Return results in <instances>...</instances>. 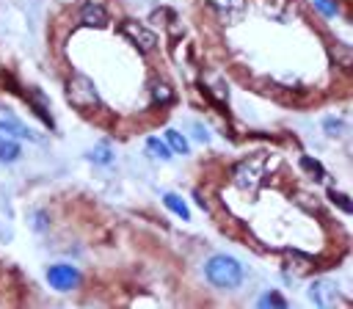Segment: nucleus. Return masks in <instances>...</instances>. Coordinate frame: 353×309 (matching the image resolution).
Wrapping results in <instances>:
<instances>
[{
	"mask_svg": "<svg viewBox=\"0 0 353 309\" xmlns=\"http://www.w3.org/2000/svg\"><path fill=\"white\" fill-rule=\"evenodd\" d=\"M146 152H149L152 157H157V160H171L168 143H163V141H157V138H149V141H146Z\"/></svg>",
	"mask_w": 353,
	"mask_h": 309,
	"instance_id": "dca6fc26",
	"label": "nucleus"
},
{
	"mask_svg": "<svg viewBox=\"0 0 353 309\" xmlns=\"http://www.w3.org/2000/svg\"><path fill=\"white\" fill-rule=\"evenodd\" d=\"M268 177H270V166H268V157H265V154L245 157V160H240V163L234 166V171H232V182H234V188L248 190V193L259 190V188L265 185Z\"/></svg>",
	"mask_w": 353,
	"mask_h": 309,
	"instance_id": "f03ea898",
	"label": "nucleus"
},
{
	"mask_svg": "<svg viewBox=\"0 0 353 309\" xmlns=\"http://www.w3.org/2000/svg\"><path fill=\"white\" fill-rule=\"evenodd\" d=\"M287 265L292 268L295 276H303V273L314 270V262H312L306 254H301V251H290V254H287Z\"/></svg>",
	"mask_w": 353,
	"mask_h": 309,
	"instance_id": "9b49d317",
	"label": "nucleus"
},
{
	"mask_svg": "<svg viewBox=\"0 0 353 309\" xmlns=\"http://www.w3.org/2000/svg\"><path fill=\"white\" fill-rule=\"evenodd\" d=\"M110 157H113V152H110V146H108V143H97V146H94V152H91V160H94V163H99V166H108V163H110Z\"/></svg>",
	"mask_w": 353,
	"mask_h": 309,
	"instance_id": "a211bd4d",
	"label": "nucleus"
},
{
	"mask_svg": "<svg viewBox=\"0 0 353 309\" xmlns=\"http://www.w3.org/2000/svg\"><path fill=\"white\" fill-rule=\"evenodd\" d=\"M259 306H279V309H281V306H287V301H284L279 292L270 290V292H265V295L259 298Z\"/></svg>",
	"mask_w": 353,
	"mask_h": 309,
	"instance_id": "6ab92c4d",
	"label": "nucleus"
},
{
	"mask_svg": "<svg viewBox=\"0 0 353 309\" xmlns=\"http://www.w3.org/2000/svg\"><path fill=\"white\" fill-rule=\"evenodd\" d=\"M152 99L157 105H168V102H174V88L168 83H163V80H154L152 83Z\"/></svg>",
	"mask_w": 353,
	"mask_h": 309,
	"instance_id": "ddd939ff",
	"label": "nucleus"
},
{
	"mask_svg": "<svg viewBox=\"0 0 353 309\" xmlns=\"http://www.w3.org/2000/svg\"><path fill=\"white\" fill-rule=\"evenodd\" d=\"M301 166H303L309 174H314V177H317V182H328V174L323 171V166H320L314 157H306V154H303V157H301Z\"/></svg>",
	"mask_w": 353,
	"mask_h": 309,
	"instance_id": "f3484780",
	"label": "nucleus"
},
{
	"mask_svg": "<svg viewBox=\"0 0 353 309\" xmlns=\"http://www.w3.org/2000/svg\"><path fill=\"white\" fill-rule=\"evenodd\" d=\"M36 229H39V232L44 229V215H36Z\"/></svg>",
	"mask_w": 353,
	"mask_h": 309,
	"instance_id": "393cba45",
	"label": "nucleus"
},
{
	"mask_svg": "<svg viewBox=\"0 0 353 309\" xmlns=\"http://www.w3.org/2000/svg\"><path fill=\"white\" fill-rule=\"evenodd\" d=\"M331 52H339V63H342V69L350 66V47H347V44H336Z\"/></svg>",
	"mask_w": 353,
	"mask_h": 309,
	"instance_id": "4be33fe9",
	"label": "nucleus"
},
{
	"mask_svg": "<svg viewBox=\"0 0 353 309\" xmlns=\"http://www.w3.org/2000/svg\"><path fill=\"white\" fill-rule=\"evenodd\" d=\"M328 196H331V201H336V207H339L342 212H350V210H353V207H350V199H347L345 193H336V190H331Z\"/></svg>",
	"mask_w": 353,
	"mask_h": 309,
	"instance_id": "aec40b11",
	"label": "nucleus"
},
{
	"mask_svg": "<svg viewBox=\"0 0 353 309\" xmlns=\"http://www.w3.org/2000/svg\"><path fill=\"white\" fill-rule=\"evenodd\" d=\"M121 33H124L141 52H152V50L157 47V36H154L146 25H141V22H135V19H124V22H121Z\"/></svg>",
	"mask_w": 353,
	"mask_h": 309,
	"instance_id": "20e7f679",
	"label": "nucleus"
},
{
	"mask_svg": "<svg viewBox=\"0 0 353 309\" xmlns=\"http://www.w3.org/2000/svg\"><path fill=\"white\" fill-rule=\"evenodd\" d=\"M163 204H165L171 212H176L182 221H188V218H190V212H188V204L182 201V196H179V193H165V196H163Z\"/></svg>",
	"mask_w": 353,
	"mask_h": 309,
	"instance_id": "4468645a",
	"label": "nucleus"
},
{
	"mask_svg": "<svg viewBox=\"0 0 353 309\" xmlns=\"http://www.w3.org/2000/svg\"><path fill=\"white\" fill-rule=\"evenodd\" d=\"M325 130L328 132H336V130H342V121L339 119H325Z\"/></svg>",
	"mask_w": 353,
	"mask_h": 309,
	"instance_id": "5701e85b",
	"label": "nucleus"
},
{
	"mask_svg": "<svg viewBox=\"0 0 353 309\" xmlns=\"http://www.w3.org/2000/svg\"><path fill=\"white\" fill-rule=\"evenodd\" d=\"M190 127H193V132H196V138H199L201 143H207V138H210V135H207V130H204V127H199V124H190Z\"/></svg>",
	"mask_w": 353,
	"mask_h": 309,
	"instance_id": "b1692460",
	"label": "nucleus"
},
{
	"mask_svg": "<svg viewBox=\"0 0 353 309\" xmlns=\"http://www.w3.org/2000/svg\"><path fill=\"white\" fill-rule=\"evenodd\" d=\"M66 102L77 110H94L99 108V94L97 86L85 74H72L66 80Z\"/></svg>",
	"mask_w": 353,
	"mask_h": 309,
	"instance_id": "7ed1b4c3",
	"label": "nucleus"
},
{
	"mask_svg": "<svg viewBox=\"0 0 353 309\" xmlns=\"http://www.w3.org/2000/svg\"><path fill=\"white\" fill-rule=\"evenodd\" d=\"M0 135H8V138H30L36 141V135L11 113H0Z\"/></svg>",
	"mask_w": 353,
	"mask_h": 309,
	"instance_id": "6e6552de",
	"label": "nucleus"
},
{
	"mask_svg": "<svg viewBox=\"0 0 353 309\" xmlns=\"http://www.w3.org/2000/svg\"><path fill=\"white\" fill-rule=\"evenodd\" d=\"M259 11L273 22H287L295 11L292 0H259Z\"/></svg>",
	"mask_w": 353,
	"mask_h": 309,
	"instance_id": "0eeeda50",
	"label": "nucleus"
},
{
	"mask_svg": "<svg viewBox=\"0 0 353 309\" xmlns=\"http://www.w3.org/2000/svg\"><path fill=\"white\" fill-rule=\"evenodd\" d=\"M80 19H83V25H88V28H108V11H105L99 3H85V6L80 8Z\"/></svg>",
	"mask_w": 353,
	"mask_h": 309,
	"instance_id": "9d476101",
	"label": "nucleus"
},
{
	"mask_svg": "<svg viewBox=\"0 0 353 309\" xmlns=\"http://www.w3.org/2000/svg\"><path fill=\"white\" fill-rule=\"evenodd\" d=\"M204 276L210 279L212 287L234 290V287H240V281H243V265H240L234 257H229V254H215V257L207 259Z\"/></svg>",
	"mask_w": 353,
	"mask_h": 309,
	"instance_id": "f257e3e1",
	"label": "nucleus"
},
{
	"mask_svg": "<svg viewBox=\"0 0 353 309\" xmlns=\"http://www.w3.org/2000/svg\"><path fill=\"white\" fill-rule=\"evenodd\" d=\"M165 143H168L171 152L188 154V141H185V135H182L179 130H168V132H165Z\"/></svg>",
	"mask_w": 353,
	"mask_h": 309,
	"instance_id": "2eb2a0df",
	"label": "nucleus"
},
{
	"mask_svg": "<svg viewBox=\"0 0 353 309\" xmlns=\"http://www.w3.org/2000/svg\"><path fill=\"white\" fill-rule=\"evenodd\" d=\"M210 6L218 11L221 19L226 22H237L245 14V0H210Z\"/></svg>",
	"mask_w": 353,
	"mask_h": 309,
	"instance_id": "1a4fd4ad",
	"label": "nucleus"
},
{
	"mask_svg": "<svg viewBox=\"0 0 353 309\" xmlns=\"http://www.w3.org/2000/svg\"><path fill=\"white\" fill-rule=\"evenodd\" d=\"M19 157V143L8 135H0V163H14Z\"/></svg>",
	"mask_w": 353,
	"mask_h": 309,
	"instance_id": "f8f14e48",
	"label": "nucleus"
},
{
	"mask_svg": "<svg viewBox=\"0 0 353 309\" xmlns=\"http://www.w3.org/2000/svg\"><path fill=\"white\" fill-rule=\"evenodd\" d=\"M309 298H312L314 306L328 309V306H334L339 301V292H336V284L331 279H314L309 284Z\"/></svg>",
	"mask_w": 353,
	"mask_h": 309,
	"instance_id": "423d86ee",
	"label": "nucleus"
},
{
	"mask_svg": "<svg viewBox=\"0 0 353 309\" xmlns=\"http://www.w3.org/2000/svg\"><path fill=\"white\" fill-rule=\"evenodd\" d=\"M314 8H317V11H323L325 17H334V14L339 11L334 0H314Z\"/></svg>",
	"mask_w": 353,
	"mask_h": 309,
	"instance_id": "412c9836",
	"label": "nucleus"
},
{
	"mask_svg": "<svg viewBox=\"0 0 353 309\" xmlns=\"http://www.w3.org/2000/svg\"><path fill=\"white\" fill-rule=\"evenodd\" d=\"M47 281H50V287L66 292L80 284V273L72 265H52V268H47Z\"/></svg>",
	"mask_w": 353,
	"mask_h": 309,
	"instance_id": "39448f33",
	"label": "nucleus"
}]
</instances>
